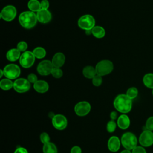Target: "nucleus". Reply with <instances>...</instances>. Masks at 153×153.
<instances>
[{"instance_id":"1","label":"nucleus","mask_w":153,"mask_h":153,"mask_svg":"<svg viewBox=\"0 0 153 153\" xmlns=\"http://www.w3.org/2000/svg\"><path fill=\"white\" fill-rule=\"evenodd\" d=\"M115 109L122 114L129 112L132 108V101L126 94H120L114 100Z\"/></svg>"},{"instance_id":"2","label":"nucleus","mask_w":153,"mask_h":153,"mask_svg":"<svg viewBox=\"0 0 153 153\" xmlns=\"http://www.w3.org/2000/svg\"><path fill=\"white\" fill-rule=\"evenodd\" d=\"M36 14L31 11L22 12L19 17V21L22 27L26 29L33 27L37 22Z\"/></svg>"},{"instance_id":"3","label":"nucleus","mask_w":153,"mask_h":153,"mask_svg":"<svg viewBox=\"0 0 153 153\" xmlns=\"http://www.w3.org/2000/svg\"><path fill=\"white\" fill-rule=\"evenodd\" d=\"M121 143L125 149L131 151L137 146V139L133 133L126 132L122 135Z\"/></svg>"},{"instance_id":"4","label":"nucleus","mask_w":153,"mask_h":153,"mask_svg":"<svg viewBox=\"0 0 153 153\" xmlns=\"http://www.w3.org/2000/svg\"><path fill=\"white\" fill-rule=\"evenodd\" d=\"M114 69L112 62L109 60H103L98 62L95 69L96 74L100 76H104L111 73Z\"/></svg>"},{"instance_id":"5","label":"nucleus","mask_w":153,"mask_h":153,"mask_svg":"<svg viewBox=\"0 0 153 153\" xmlns=\"http://www.w3.org/2000/svg\"><path fill=\"white\" fill-rule=\"evenodd\" d=\"M78 25L80 28L85 31L90 30L95 26V20L92 16L85 14L79 19Z\"/></svg>"},{"instance_id":"6","label":"nucleus","mask_w":153,"mask_h":153,"mask_svg":"<svg viewBox=\"0 0 153 153\" xmlns=\"http://www.w3.org/2000/svg\"><path fill=\"white\" fill-rule=\"evenodd\" d=\"M4 75L8 79H13L18 78L20 74V69L16 64H8L6 65L4 69Z\"/></svg>"},{"instance_id":"7","label":"nucleus","mask_w":153,"mask_h":153,"mask_svg":"<svg viewBox=\"0 0 153 153\" xmlns=\"http://www.w3.org/2000/svg\"><path fill=\"white\" fill-rule=\"evenodd\" d=\"M35 57L33 52L26 51L22 53L19 59L20 65L24 68H29L31 67L35 62Z\"/></svg>"},{"instance_id":"8","label":"nucleus","mask_w":153,"mask_h":153,"mask_svg":"<svg viewBox=\"0 0 153 153\" xmlns=\"http://www.w3.org/2000/svg\"><path fill=\"white\" fill-rule=\"evenodd\" d=\"M30 82L25 78H19L13 82V88L16 91L23 93L27 91L30 88Z\"/></svg>"},{"instance_id":"9","label":"nucleus","mask_w":153,"mask_h":153,"mask_svg":"<svg viewBox=\"0 0 153 153\" xmlns=\"http://www.w3.org/2000/svg\"><path fill=\"white\" fill-rule=\"evenodd\" d=\"M53 127L59 130H64L68 125V120L65 116L62 114H56L51 119Z\"/></svg>"},{"instance_id":"10","label":"nucleus","mask_w":153,"mask_h":153,"mask_svg":"<svg viewBox=\"0 0 153 153\" xmlns=\"http://www.w3.org/2000/svg\"><path fill=\"white\" fill-rule=\"evenodd\" d=\"M139 142L143 147H149L153 145V132L148 130L143 131L139 136Z\"/></svg>"},{"instance_id":"11","label":"nucleus","mask_w":153,"mask_h":153,"mask_svg":"<svg viewBox=\"0 0 153 153\" xmlns=\"http://www.w3.org/2000/svg\"><path fill=\"white\" fill-rule=\"evenodd\" d=\"M17 10L13 5L5 6L1 12V18L7 22L12 21L16 16Z\"/></svg>"},{"instance_id":"12","label":"nucleus","mask_w":153,"mask_h":153,"mask_svg":"<svg viewBox=\"0 0 153 153\" xmlns=\"http://www.w3.org/2000/svg\"><path fill=\"white\" fill-rule=\"evenodd\" d=\"M54 66L52 62L48 60L41 61L37 66V72L39 74L43 76H46L51 74Z\"/></svg>"},{"instance_id":"13","label":"nucleus","mask_w":153,"mask_h":153,"mask_svg":"<svg viewBox=\"0 0 153 153\" xmlns=\"http://www.w3.org/2000/svg\"><path fill=\"white\" fill-rule=\"evenodd\" d=\"M91 110L90 104L86 101H81L76 103L74 107L75 114L79 117L87 115Z\"/></svg>"},{"instance_id":"14","label":"nucleus","mask_w":153,"mask_h":153,"mask_svg":"<svg viewBox=\"0 0 153 153\" xmlns=\"http://www.w3.org/2000/svg\"><path fill=\"white\" fill-rule=\"evenodd\" d=\"M121 144V140L117 136H112L108 141V149L111 152H117L119 150Z\"/></svg>"},{"instance_id":"15","label":"nucleus","mask_w":153,"mask_h":153,"mask_svg":"<svg viewBox=\"0 0 153 153\" xmlns=\"http://www.w3.org/2000/svg\"><path fill=\"white\" fill-rule=\"evenodd\" d=\"M38 22L42 23H47L51 19V14L48 10L41 9L36 13Z\"/></svg>"},{"instance_id":"16","label":"nucleus","mask_w":153,"mask_h":153,"mask_svg":"<svg viewBox=\"0 0 153 153\" xmlns=\"http://www.w3.org/2000/svg\"><path fill=\"white\" fill-rule=\"evenodd\" d=\"M117 124L120 128L122 130H126L129 127L130 124V120L129 117L126 114H123L118 117Z\"/></svg>"},{"instance_id":"17","label":"nucleus","mask_w":153,"mask_h":153,"mask_svg":"<svg viewBox=\"0 0 153 153\" xmlns=\"http://www.w3.org/2000/svg\"><path fill=\"white\" fill-rule=\"evenodd\" d=\"M65 61V55L62 53H56L54 56L53 57L51 62L54 66V68H60L62 67Z\"/></svg>"},{"instance_id":"18","label":"nucleus","mask_w":153,"mask_h":153,"mask_svg":"<svg viewBox=\"0 0 153 153\" xmlns=\"http://www.w3.org/2000/svg\"><path fill=\"white\" fill-rule=\"evenodd\" d=\"M33 88L39 93H44L47 92L49 88L48 84L43 80H38L33 84Z\"/></svg>"},{"instance_id":"19","label":"nucleus","mask_w":153,"mask_h":153,"mask_svg":"<svg viewBox=\"0 0 153 153\" xmlns=\"http://www.w3.org/2000/svg\"><path fill=\"white\" fill-rule=\"evenodd\" d=\"M20 51L17 48H11L9 50L6 54L7 59L11 62H14L20 59Z\"/></svg>"},{"instance_id":"20","label":"nucleus","mask_w":153,"mask_h":153,"mask_svg":"<svg viewBox=\"0 0 153 153\" xmlns=\"http://www.w3.org/2000/svg\"><path fill=\"white\" fill-rule=\"evenodd\" d=\"M91 33L97 38H102L105 35V30L100 26H96L91 29Z\"/></svg>"},{"instance_id":"21","label":"nucleus","mask_w":153,"mask_h":153,"mask_svg":"<svg viewBox=\"0 0 153 153\" xmlns=\"http://www.w3.org/2000/svg\"><path fill=\"white\" fill-rule=\"evenodd\" d=\"M82 74L84 76L87 78H93L97 74L95 68L91 66H85L82 71Z\"/></svg>"},{"instance_id":"22","label":"nucleus","mask_w":153,"mask_h":153,"mask_svg":"<svg viewBox=\"0 0 153 153\" xmlns=\"http://www.w3.org/2000/svg\"><path fill=\"white\" fill-rule=\"evenodd\" d=\"M42 151L44 153H57V148L54 143L48 142L43 145Z\"/></svg>"},{"instance_id":"23","label":"nucleus","mask_w":153,"mask_h":153,"mask_svg":"<svg viewBox=\"0 0 153 153\" xmlns=\"http://www.w3.org/2000/svg\"><path fill=\"white\" fill-rule=\"evenodd\" d=\"M27 7L32 12H38L41 9V2L38 0H30L27 3Z\"/></svg>"},{"instance_id":"24","label":"nucleus","mask_w":153,"mask_h":153,"mask_svg":"<svg viewBox=\"0 0 153 153\" xmlns=\"http://www.w3.org/2000/svg\"><path fill=\"white\" fill-rule=\"evenodd\" d=\"M143 82L146 87L153 89V74L148 73L145 74L143 78Z\"/></svg>"},{"instance_id":"25","label":"nucleus","mask_w":153,"mask_h":153,"mask_svg":"<svg viewBox=\"0 0 153 153\" xmlns=\"http://www.w3.org/2000/svg\"><path fill=\"white\" fill-rule=\"evenodd\" d=\"M0 87L4 90H10L13 87V82L10 79L7 78L2 79L0 81Z\"/></svg>"},{"instance_id":"26","label":"nucleus","mask_w":153,"mask_h":153,"mask_svg":"<svg viewBox=\"0 0 153 153\" xmlns=\"http://www.w3.org/2000/svg\"><path fill=\"white\" fill-rule=\"evenodd\" d=\"M32 52H33L35 58H37V59H42L46 55V51H45V49L41 47H36L33 50Z\"/></svg>"},{"instance_id":"27","label":"nucleus","mask_w":153,"mask_h":153,"mask_svg":"<svg viewBox=\"0 0 153 153\" xmlns=\"http://www.w3.org/2000/svg\"><path fill=\"white\" fill-rule=\"evenodd\" d=\"M131 100L136 98L138 94V90L136 87H132L129 88L126 94Z\"/></svg>"},{"instance_id":"28","label":"nucleus","mask_w":153,"mask_h":153,"mask_svg":"<svg viewBox=\"0 0 153 153\" xmlns=\"http://www.w3.org/2000/svg\"><path fill=\"white\" fill-rule=\"evenodd\" d=\"M117 124L114 120L109 121L106 124V130L108 132L113 133L116 129Z\"/></svg>"},{"instance_id":"29","label":"nucleus","mask_w":153,"mask_h":153,"mask_svg":"<svg viewBox=\"0 0 153 153\" xmlns=\"http://www.w3.org/2000/svg\"><path fill=\"white\" fill-rule=\"evenodd\" d=\"M51 74L56 78H60L63 75V71L60 68H54Z\"/></svg>"},{"instance_id":"30","label":"nucleus","mask_w":153,"mask_h":153,"mask_svg":"<svg viewBox=\"0 0 153 153\" xmlns=\"http://www.w3.org/2000/svg\"><path fill=\"white\" fill-rule=\"evenodd\" d=\"M92 83L94 86L98 87L102 83V76H100L96 74L93 78H92Z\"/></svg>"},{"instance_id":"31","label":"nucleus","mask_w":153,"mask_h":153,"mask_svg":"<svg viewBox=\"0 0 153 153\" xmlns=\"http://www.w3.org/2000/svg\"><path fill=\"white\" fill-rule=\"evenodd\" d=\"M39 138H40L41 142L43 144H45V143H48V142H50V136H49V134H48L47 133H46V132H43V133H42L40 134Z\"/></svg>"},{"instance_id":"32","label":"nucleus","mask_w":153,"mask_h":153,"mask_svg":"<svg viewBox=\"0 0 153 153\" xmlns=\"http://www.w3.org/2000/svg\"><path fill=\"white\" fill-rule=\"evenodd\" d=\"M145 127L146 130L153 131V117H149L145 123Z\"/></svg>"},{"instance_id":"33","label":"nucleus","mask_w":153,"mask_h":153,"mask_svg":"<svg viewBox=\"0 0 153 153\" xmlns=\"http://www.w3.org/2000/svg\"><path fill=\"white\" fill-rule=\"evenodd\" d=\"M17 48L20 51L22 52L26 51V50L27 48V44L25 41H20L17 44Z\"/></svg>"},{"instance_id":"34","label":"nucleus","mask_w":153,"mask_h":153,"mask_svg":"<svg viewBox=\"0 0 153 153\" xmlns=\"http://www.w3.org/2000/svg\"><path fill=\"white\" fill-rule=\"evenodd\" d=\"M131 153H146V151L142 146H136L131 150Z\"/></svg>"},{"instance_id":"35","label":"nucleus","mask_w":153,"mask_h":153,"mask_svg":"<svg viewBox=\"0 0 153 153\" xmlns=\"http://www.w3.org/2000/svg\"><path fill=\"white\" fill-rule=\"evenodd\" d=\"M27 80L32 84H35L37 81H38V78H37V76L34 74H30L28 76H27Z\"/></svg>"},{"instance_id":"36","label":"nucleus","mask_w":153,"mask_h":153,"mask_svg":"<svg viewBox=\"0 0 153 153\" xmlns=\"http://www.w3.org/2000/svg\"><path fill=\"white\" fill-rule=\"evenodd\" d=\"M41 8L43 10H48L49 7V2L48 0H42L41 2Z\"/></svg>"},{"instance_id":"37","label":"nucleus","mask_w":153,"mask_h":153,"mask_svg":"<svg viewBox=\"0 0 153 153\" xmlns=\"http://www.w3.org/2000/svg\"><path fill=\"white\" fill-rule=\"evenodd\" d=\"M71 153H82L81 148L78 146H74L71 148Z\"/></svg>"},{"instance_id":"38","label":"nucleus","mask_w":153,"mask_h":153,"mask_svg":"<svg viewBox=\"0 0 153 153\" xmlns=\"http://www.w3.org/2000/svg\"><path fill=\"white\" fill-rule=\"evenodd\" d=\"M14 153H28V151L26 148L20 146L16 149Z\"/></svg>"},{"instance_id":"39","label":"nucleus","mask_w":153,"mask_h":153,"mask_svg":"<svg viewBox=\"0 0 153 153\" xmlns=\"http://www.w3.org/2000/svg\"><path fill=\"white\" fill-rule=\"evenodd\" d=\"M117 116H118V114L117 113V112L115 111H112L111 112L110 114V118L111 119V120H115L117 118Z\"/></svg>"},{"instance_id":"40","label":"nucleus","mask_w":153,"mask_h":153,"mask_svg":"<svg viewBox=\"0 0 153 153\" xmlns=\"http://www.w3.org/2000/svg\"><path fill=\"white\" fill-rule=\"evenodd\" d=\"M120 153H131V152L130 151V150L126 149L124 150H123Z\"/></svg>"},{"instance_id":"41","label":"nucleus","mask_w":153,"mask_h":153,"mask_svg":"<svg viewBox=\"0 0 153 153\" xmlns=\"http://www.w3.org/2000/svg\"><path fill=\"white\" fill-rule=\"evenodd\" d=\"M0 72H1V75H0V77L1 78L2 76V75H4V71H3V69H1L0 70Z\"/></svg>"},{"instance_id":"42","label":"nucleus","mask_w":153,"mask_h":153,"mask_svg":"<svg viewBox=\"0 0 153 153\" xmlns=\"http://www.w3.org/2000/svg\"><path fill=\"white\" fill-rule=\"evenodd\" d=\"M152 95H153V89H152Z\"/></svg>"}]
</instances>
